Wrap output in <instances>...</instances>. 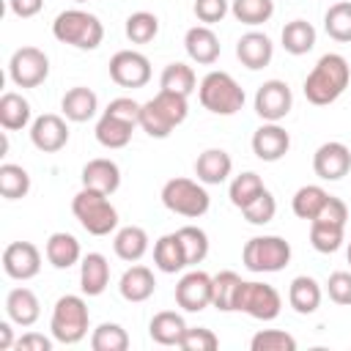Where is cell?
<instances>
[{
  "label": "cell",
  "instance_id": "1",
  "mask_svg": "<svg viewBox=\"0 0 351 351\" xmlns=\"http://www.w3.org/2000/svg\"><path fill=\"white\" fill-rule=\"evenodd\" d=\"M351 80V69L348 60L337 52H326L318 58V63L313 66V71L304 80V96L310 104H332L335 99H340V93L348 88Z\"/></svg>",
  "mask_w": 351,
  "mask_h": 351
},
{
  "label": "cell",
  "instance_id": "2",
  "mask_svg": "<svg viewBox=\"0 0 351 351\" xmlns=\"http://www.w3.org/2000/svg\"><path fill=\"white\" fill-rule=\"evenodd\" d=\"M186 112H189L186 96L159 88V93H156L151 101L143 104V110H140V126H143L151 137L165 140L178 123H184Z\"/></svg>",
  "mask_w": 351,
  "mask_h": 351
},
{
  "label": "cell",
  "instance_id": "3",
  "mask_svg": "<svg viewBox=\"0 0 351 351\" xmlns=\"http://www.w3.org/2000/svg\"><path fill=\"white\" fill-rule=\"evenodd\" d=\"M52 36L60 44H71L77 49H96L104 38V25L99 22V16H93L82 8H69L55 16Z\"/></svg>",
  "mask_w": 351,
  "mask_h": 351
},
{
  "label": "cell",
  "instance_id": "4",
  "mask_svg": "<svg viewBox=\"0 0 351 351\" xmlns=\"http://www.w3.org/2000/svg\"><path fill=\"white\" fill-rule=\"evenodd\" d=\"M71 211L90 236H110L118 228V211L104 192L82 186L71 200Z\"/></svg>",
  "mask_w": 351,
  "mask_h": 351
},
{
  "label": "cell",
  "instance_id": "5",
  "mask_svg": "<svg viewBox=\"0 0 351 351\" xmlns=\"http://www.w3.org/2000/svg\"><path fill=\"white\" fill-rule=\"evenodd\" d=\"M197 99L214 115H236L244 107V88L228 71H208L200 80Z\"/></svg>",
  "mask_w": 351,
  "mask_h": 351
},
{
  "label": "cell",
  "instance_id": "6",
  "mask_svg": "<svg viewBox=\"0 0 351 351\" xmlns=\"http://www.w3.org/2000/svg\"><path fill=\"white\" fill-rule=\"evenodd\" d=\"M88 321H90V313H88L85 299L77 296V293H66L52 307L49 329H52V337L58 343L74 346L88 335Z\"/></svg>",
  "mask_w": 351,
  "mask_h": 351
},
{
  "label": "cell",
  "instance_id": "7",
  "mask_svg": "<svg viewBox=\"0 0 351 351\" xmlns=\"http://www.w3.org/2000/svg\"><path fill=\"white\" fill-rule=\"evenodd\" d=\"M162 203L165 208H170L173 214H181V217H203L211 206V197L206 192L203 184L192 181V178H170L165 186H162Z\"/></svg>",
  "mask_w": 351,
  "mask_h": 351
},
{
  "label": "cell",
  "instance_id": "8",
  "mask_svg": "<svg viewBox=\"0 0 351 351\" xmlns=\"http://www.w3.org/2000/svg\"><path fill=\"white\" fill-rule=\"evenodd\" d=\"M241 258L250 271H282L291 261V244L282 236H255L244 244Z\"/></svg>",
  "mask_w": 351,
  "mask_h": 351
},
{
  "label": "cell",
  "instance_id": "9",
  "mask_svg": "<svg viewBox=\"0 0 351 351\" xmlns=\"http://www.w3.org/2000/svg\"><path fill=\"white\" fill-rule=\"evenodd\" d=\"M236 310L258 318V321H274L282 310V299L274 285L269 282H255V280H241L239 293H236Z\"/></svg>",
  "mask_w": 351,
  "mask_h": 351
},
{
  "label": "cell",
  "instance_id": "10",
  "mask_svg": "<svg viewBox=\"0 0 351 351\" xmlns=\"http://www.w3.org/2000/svg\"><path fill=\"white\" fill-rule=\"evenodd\" d=\"M49 74V58L38 47H19L8 60V77L16 88H36Z\"/></svg>",
  "mask_w": 351,
  "mask_h": 351
},
{
  "label": "cell",
  "instance_id": "11",
  "mask_svg": "<svg viewBox=\"0 0 351 351\" xmlns=\"http://www.w3.org/2000/svg\"><path fill=\"white\" fill-rule=\"evenodd\" d=\"M110 77L121 88H143L151 80V60L143 52L121 49L110 58Z\"/></svg>",
  "mask_w": 351,
  "mask_h": 351
},
{
  "label": "cell",
  "instance_id": "12",
  "mask_svg": "<svg viewBox=\"0 0 351 351\" xmlns=\"http://www.w3.org/2000/svg\"><path fill=\"white\" fill-rule=\"evenodd\" d=\"M291 107H293V93L282 80H266L255 93V112L263 121L277 123L291 112Z\"/></svg>",
  "mask_w": 351,
  "mask_h": 351
},
{
  "label": "cell",
  "instance_id": "13",
  "mask_svg": "<svg viewBox=\"0 0 351 351\" xmlns=\"http://www.w3.org/2000/svg\"><path fill=\"white\" fill-rule=\"evenodd\" d=\"M211 285L214 277H208L206 271H186L178 285H176V304L184 307L186 313H200L211 304Z\"/></svg>",
  "mask_w": 351,
  "mask_h": 351
},
{
  "label": "cell",
  "instance_id": "14",
  "mask_svg": "<svg viewBox=\"0 0 351 351\" xmlns=\"http://www.w3.org/2000/svg\"><path fill=\"white\" fill-rule=\"evenodd\" d=\"M41 269V252L30 241H11L3 250V271L11 280H30Z\"/></svg>",
  "mask_w": 351,
  "mask_h": 351
},
{
  "label": "cell",
  "instance_id": "15",
  "mask_svg": "<svg viewBox=\"0 0 351 351\" xmlns=\"http://www.w3.org/2000/svg\"><path fill=\"white\" fill-rule=\"evenodd\" d=\"M313 170L324 181H340L351 170V151H348V145H343L337 140H329V143L318 145V151L313 154Z\"/></svg>",
  "mask_w": 351,
  "mask_h": 351
},
{
  "label": "cell",
  "instance_id": "16",
  "mask_svg": "<svg viewBox=\"0 0 351 351\" xmlns=\"http://www.w3.org/2000/svg\"><path fill=\"white\" fill-rule=\"evenodd\" d=\"M30 143L44 151V154H55L69 143V126L60 115L55 112H44L30 123Z\"/></svg>",
  "mask_w": 351,
  "mask_h": 351
},
{
  "label": "cell",
  "instance_id": "17",
  "mask_svg": "<svg viewBox=\"0 0 351 351\" xmlns=\"http://www.w3.org/2000/svg\"><path fill=\"white\" fill-rule=\"evenodd\" d=\"M288 148H291V137H288V132L280 126V123H271V121H266L261 129H255V134H252V154L258 156V159H263V162H277V159H282L285 154H288Z\"/></svg>",
  "mask_w": 351,
  "mask_h": 351
},
{
  "label": "cell",
  "instance_id": "18",
  "mask_svg": "<svg viewBox=\"0 0 351 351\" xmlns=\"http://www.w3.org/2000/svg\"><path fill=\"white\" fill-rule=\"evenodd\" d=\"M184 49H186V55L195 60V63H200V66H211L217 58H219V38H217V33L208 27V25H195V27H189L186 30V36H184Z\"/></svg>",
  "mask_w": 351,
  "mask_h": 351
},
{
  "label": "cell",
  "instance_id": "19",
  "mask_svg": "<svg viewBox=\"0 0 351 351\" xmlns=\"http://www.w3.org/2000/svg\"><path fill=\"white\" fill-rule=\"evenodd\" d=\"M271 55H274L271 38H269L266 33H258V30L244 33V36L239 38V44H236V58H239L247 69H252V71L269 66V63H271Z\"/></svg>",
  "mask_w": 351,
  "mask_h": 351
},
{
  "label": "cell",
  "instance_id": "20",
  "mask_svg": "<svg viewBox=\"0 0 351 351\" xmlns=\"http://www.w3.org/2000/svg\"><path fill=\"white\" fill-rule=\"evenodd\" d=\"M82 186L85 189H96V192H104V195H112L118 186H121V170L112 159H90L85 167H82Z\"/></svg>",
  "mask_w": 351,
  "mask_h": 351
},
{
  "label": "cell",
  "instance_id": "21",
  "mask_svg": "<svg viewBox=\"0 0 351 351\" xmlns=\"http://www.w3.org/2000/svg\"><path fill=\"white\" fill-rule=\"evenodd\" d=\"M233 170V159L222 148H206L195 162V176L200 184H222Z\"/></svg>",
  "mask_w": 351,
  "mask_h": 351
},
{
  "label": "cell",
  "instance_id": "22",
  "mask_svg": "<svg viewBox=\"0 0 351 351\" xmlns=\"http://www.w3.org/2000/svg\"><path fill=\"white\" fill-rule=\"evenodd\" d=\"M110 282V263L101 252H88L80 263V288L85 296H99L104 293Z\"/></svg>",
  "mask_w": 351,
  "mask_h": 351
},
{
  "label": "cell",
  "instance_id": "23",
  "mask_svg": "<svg viewBox=\"0 0 351 351\" xmlns=\"http://www.w3.org/2000/svg\"><path fill=\"white\" fill-rule=\"evenodd\" d=\"M118 291L126 302H145L154 296L156 291V280H154V271L148 266H132L121 274V282H118Z\"/></svg>",
  "mask_w": 351,
  "mask_h": 351
},
{
  "label": "cell",
  "instance_id": "24",
  "mask_svg": "<svg viewBox=\"0 0 351 351\" xmlns=\"http://www.w3.org/2000/svg\"><path fill=\"white\" fill-rule=\"evenodd\" d=\"M5 313L14 324L19 326H33L41 315V304H38V296L30 291V288H14L8 291L5 296Z\"/></svg>",
  "mask_w": 351,
  "mask_h": 351
},
{
  "label": "cell",
  "instance_id": "25",
  "mask_svg": "<svg viewBox=\"0 0 351 351\" xmlns=\"http://www.w3.org/2000/svg\"><path fill=\"white\" fill-rule=\"evenodd\" d=\"M60 110H63V115H66L69 121H74V123H85V121H90V118L96 115V110H99V99H96V93H93L90 88L77 85V88L66 90V96L60 99Z\"/></svg>",
  "mask_w": 351,
  "mask_h": 351
},
{
  "label": "cell",
  "instance_id": "26",
  "mask_svg": "<svg viewBox=\"0 0 351 351\" xmlns=\"http://www.w3.org/2000/svg\"><path fill=\"white\" fill-rule=\"evenodd\" d=\"M44 252H47V261H49L55 269H71V266L80 261V255H82L80 241H77L71 233H66V230L52 233V236L47 239Z\"/></svg>",
  "mask_w": 351,
  "mask_h": 351
},
{
  "label": "cell",
  "instance_id": "27",
  "mask_svg": "<svg viewBox=\"0 0 351 351\" xmlns=\"http://www.w3.org/2000/svg\"><path fill=\"white\" fill-rule=\"evenodd\" d=\"M154 263L165 274H176L186 266V252H184V244H181L178 233H165L154 244Z\"/></svg>",
  "mask_w": 351,
  "mask_h": 351
},
{
  "label": "cell",
  "instance_id": "28",
  "mask_svg": "<svg viewBox=\"0 0 351 351\" xmlns=\"http://www.w3.org/2000/svg\"><path fill=\"white\" fill-rule=\"evenodd\" d=\"M184 332H186V324H184V318H181L178 313H173V310L156 313V315L151 318V324H148V335H151V340L159 343V346H181Z\"/></svg>",
  "mask_w": 351,
  "mask_h": 351
},
{
  "label": "cell",
  "instance_id": "29",
  "mask_svg": "<svg viewBox=\"0 0 351 351\" xmlns=\"http://www.w3.org/2000/svg\"><path fill=\"white\" fill-rule=\"evenodd\" d=\"M288 302L291 307L299 313V315H310L318 310L321 304V285L307 277V274H299L291 280V288H288Z\"/></svg>",
  "mask_w": 351,
  "mask_h": 351
},
{
  "label": "cell",
  "instance_id": "30",
  "mask_svg": "<svg viewBox=\"0 0 351 351\" xmlns=\"http://www.w3.org/2000/svg\"><path fill=\"white\" fill-rule=\"evenodd\" d=\"M112 250H115V255H118L121 261L134 263V261H140V258L148 252V233H145L143 228H137V225H126V228H121V230L115 233Z\"/></svg>",
  "mask_w": 351,
  "mask_h": 351
},
{
  "label": "cell",
  "instance_id": "31",
  "mask_svg": "<svg viewBox=\"0 0 351 351\" xmlns=\"http://www.w3.org/2000/svg\"><path fill=\"white\" fill-rule=\"evenodd\" d=\"M0 123L5 132H16L25 129L30 123V101L22 93H3L0 96Z\"/></svg>",
  "mask_w": 351,
  "mask_h": 351
},
{
  "label": "cell",
  "instance_id": "32",
  "mask_svg": "<svg viewBox=\"0 0 351 351\" xmlns=\"http://www.w3.org/2000/svg\"><path fill=\"white\" fill-rule=\"evenodd\" d=\"M132 129H134V123L121 121V118L104 112V115L96 121V129H93V132H96V140H99L104 148H123V145H129V140H132Z\"/></svg>",
  "mask_w": 351,
  "mask_h": 351
},
{
  "label": "cell",
  "instance_id": "33",
  "mask_svg": "<svg viewBox=\"0 0 351 351\" xmlns=\"http://www.w3.org/2000/svg\"><path fill=\"white\" fill-rule=\"evenodd\" d=\"M282 47L291 55H307L315 47V27L304 19H293L282 27Z\"/></svg>",
  "mask_w": 351,
  "mask_h": 351
},
{
  "label": "cell",
  "instance_id": "34",
  "mask_svg": "<svg viewBox=\"0 0 351 351\" xmlns=\"http://www.w3.org/2000/svg\"><path fill=\"white\" fill-rule=\"evenodd\" d=\"M326 197H329V192H326L324 186L307 184V186H299V189H296V195H293V200H291V208H293V214H296L299 219L313 222L315 214L321 211V206L326 203Z\"/></svg>",
  "mask_w": 351,
  "mask_h": 351
},
{
  "label": "cell",
  "instance_id": "35",
  "mask_svg": "<svg viewBox=\"0 0 351 351\" xmlns=\"http://www.w3.org/2000/svg\"><path fill=\"white\" fill-rule=\"evenodd\" d=\"M239 285H241V277L230 269L219 271L214 277V285H211V304L222 313H233L236 310V293H239Z\"/></svg>",
  "mask_w": 351,
  "mask_h": 351
},
{
  "label": "cell",
  "instance_id": "36",
  "mask_svg": "<svg viewBox=\"0 0 351 351\" xmlns=\"http://www.w3.org/2000/svg\"><path fill=\"white\" fill-rule=\"evenodd\" d=\"M30 192V176L22 165H14V162H5L0 165V195L5 200H19Z\"/></svg>",
  "mask_w": 351,
  "mask_h": 351
},
{
  "label": "cell",
  "instance_id": "37",
  "mask_svg": "<svg viewBox=\"0 0 351 351\" xmlns=\"http://www.w3.org/2000/svg\"><path fill=\"white\" fill-rule=\"evenodd\" d=\"M159 85L165 88V90H173V93H181V96H189L192 90H195V85H197V77H195V71H192V66H186V63H170V66H165V71H162V77H159Z\"/></svg>",
  "mask_w": 351,
  "mask_h": 351
},
{
  "label": "cell",
  "instance_id": "38",
  "mask_svg": "<svg viewBox=\"0 0 351 351\" xmlns=\"http://www.w3.org/2000/svg\"><path fill=\"white\" fill-rule=\"evenodd\" d=\"M230 11L233 16L241 22V25H263L271 19L274 14V0H233L230 3Z\"/></svg>",
  "mask_w": 351,
  "mask_h": 351
},
{
  "label": "cell",
  "instance_id": "39",
  "mask_svg": "<svg viewBox=\"0 0 351 351\" xmlns=\"http://www.w3.org/2000/svg\"><path fill=\"white\" fill-rule=\"evenodd\" d=\"M263 189H266V186H263V181H261L258 173H241V176H236V178L230 181L228 197H230V203H233L236 208H247Z\"/></svg>",
  "mask_w": 351,
  "mask_h": 351
},
{
  "label": "cell",
  "instance_id": "40",
  "mask_svg": "<svg viewBox=\"0 0 351 351\" xmlns=\"http://www.w3.org/2000/svg\"><path fill=\"white\" fill-rule=\"evenodd\" d=\"M324 27L335 41H343V44L351 41V3L348 0L332 3L329 11L324 14Z\"/></svg>",
  "mask_w": 351,
  "mask_h": 351
},
{
  "label": "cell",
  "instance_id": "41",
  "mask_svg": "<svg viewBox=\"0 0 351 351\" xmlns=\"http://www.w3.org/2000/svg\"><path fill=\"white\" fill-rule=\"evenodd\" d=\"M90 348L93 351H126L129 335L121 324H99L90 335Z\"/></svg>",
  "mask_w": 351,
  "mask_h": 351
},
{
  "label": "cell",
  "instance_id": "42",
  "mask_svg": "<svg viewBox=\"0 0 351 351\" xmlns=\"http://www.w3.org/2000/svg\"><path fill=\"white\" fill-rule=\"evenodd\" d=\"M156 33H159V19L151 11H134L126 19V36L134 44H148L156 38Z\"/></svg>",
  "mask_w": 351,
  "mask_h": 351
},
{
  "label": "cell",
  "instance_id": "43",
  "mask_svg": "<svg viewBox=\"0 0 351 351\" xmlns=\"http://www.w3.org/2000/svg\"><path fill=\"white\" fill-rule=\"evenodd\" d=\"M176 233H178V239H181V244H184L186 266H195V263H200V261L208 255V236H206V230H200V228H195V225H184V228H178Z\"/></svg>",
  "mask_w": 351,
  "mask_h": 351
},
{
  "label": "cell",
  "instance_id": "44",
  "mask_svg": "<svg viewBox=\"0 0 351 351\" xmlns=\"http://www.w3.org/2000/svg\"><path fill=\"white\" fill-rule=\"evenodd\" d=\"M310 244L318 252H337L343 244V225L310 222Z\"/></svg>",
  "mask_w": 351,
  "mask_h": 351
},
{
  "label": "cell",
  "instance_id": "45",
  "mask_svg": "<svg viewBox=\"0 0 351 351\" xmlns=\"http://www.w3.org/2000/svg\"><path fill=\"white\" fill-rule=\"evenodd\" d=\"M252 351H296V340L280 329H263L250 340Z\"/></svg>",
  "mask_w": 351,
  "mask_h": 351
},
{
  "label": "cell",
  "instance_id": "46",
  "mask_svg": "<svg viewBox=\"0 0 351 351\" xmlns=\"http://www.w3.org/2000/svg\"><path fill=\"white\" fill-rule=\"evenodd\" d=\"M241 214H244V219H247L250 225H266V222H271L274 214H277V200H274V195H271L269 189H263L247 208H241Z\"/></svg>",
  "mask_w": 351,
  "mask_h": 351
},
{
  "label": "cell",
  "instance_id": "47",
  "mask_svg": "<svg viewBox=\"0 0 351 351\" xmlns=\"http://www.w3.org/2000/svg\"><path fill=\"white\" fill-rule=\"evenodd\" d=\"M217 346H219V337L206 326H192V329L186 326V332L181 337L184 351H214Z\"/></svg>",
  "mask_w": 351,
  "mask_h": 351
},
{
  "label": "cell",
  "instance_id": "48",
  "mask_svg": "<svg viewBox=\"0 0 351 351\" xmlns=\"http://www.w3.org/2000/svg\"><path fill=\"white\" fill-rule=\"evenodd\" d=\"M326 293L335 304H351V271H332L326 280Z\"/></svg>",
  "mask_w": 351,
  "mask_h": 351
},
{
  "label": "cell",
  "instance_id": "49",
  "mask_svg": "<svg viewBox=\"0 0 351 351\" xmlns=\"http://www.w3.org/2000/svg\"><path fill=\"white\" fill-rule=\"evenodd\" d=\"M346 219H348V206L340 197H332L329 195L313 222H326V225H343L346 228Z\"/></svg>",
  "mask_w": 351,
  "mask_h": 351
},
{
  "label": "cell",
  "instance_id": "50",
  "mask_svg": "<svg viewBox=\"0 0 351 351\" xmlns=\"http://www.w3.org/2000/svg\"><path fill=\"white\" fill-rule=\"evenodd\" d=\"M140 110H143V104H137L132 96H118V99H112L110 104H107V110L104 112H110V115H115V118H121V121H129V123H140Z\"/></svg>",
  "mask_w": 351,
  "mask_h": 351
},
{
  "label": "cell",
  "instance_id": "51",
  "mask_svg": "<svg viewBox=\"0 0 351 351\" xmlns=\"http://www.w3.org/2000/svg\"><path fill=\"white\" fill-rule=\"evenodd\" d=\"M230 11L228 0H195V16L203 22V25H214V22H222V16Z\"/></svg>",
  "mask_w": 351,
  "mask_h": 351
},
{
  "label": "cell",
  "instance_id": "52",
  "mask_svg": "<svg viewBox=\"0 0 351 351\" xmlns=\"http://www.w3.org/2000/svg\"><path fill=\"white\" fill-rule=\"evenodd\" d=\"M16 351H49L52 348V340L44 337L41 332H25L16 343H14Z\"/></svg>",
  "mask_w": 351,
  "mask_h": 351
},
{
  "label": "cell",
  "instance_id": "53",
  "mask_svg": "<svg viewBox=\"0 0 351 351\" xmlns=\"http://www.w3.org/2000/svg\"><path fill=\"white\" fill-rule=\"evenodd\" d=\"M11 14H16L19 19H30L44 8V0H8Z\"/></svg>",
  "mask_w": 351,
  "mask_h": 351
},
{
  "label": "cell",
  "instance_id": "54",
  "mask_svg": "<svg viewBox=\"0 0 351 351\" xmlns=\"http://www.w3.org/2000/svg\"><path fill=\"white\" fill-rule=\"evenodd\" d=\"M14 343H16V340H14V335H11V324L3 321V324H0V348H3V351H5V348H14Z\"/></svg>",
  "mask_w": 351,
  "mask_h": 351
},
{
  "label": "cell",
  "instance_id": "55",
  "mask_svg": "<svg viewBox=\"0 0 351 351\" xmlns=\"http://www.w3.org/2000/svg\"><path fill=\"white\" fill-rule=\"evenodd\" d=\"M348 263H351V244H348Z\"/></svg>",
  "mask_w": 351,
  "mask_h": 351
},
{
  "label": "cell",
  "instance_id": "56",
  "mask_svg": "<svg viewBox=\"0 0 351 351\" xmlns=\"http://www.w3.org/2000/svg\"><path fill=\"white\" fill-rule=\"evenodd\" d=\"M74 3H88V0H74Z\"/></svg>",
  "mask_w": 351,
  "mask_h": 351
}]
</instances>
